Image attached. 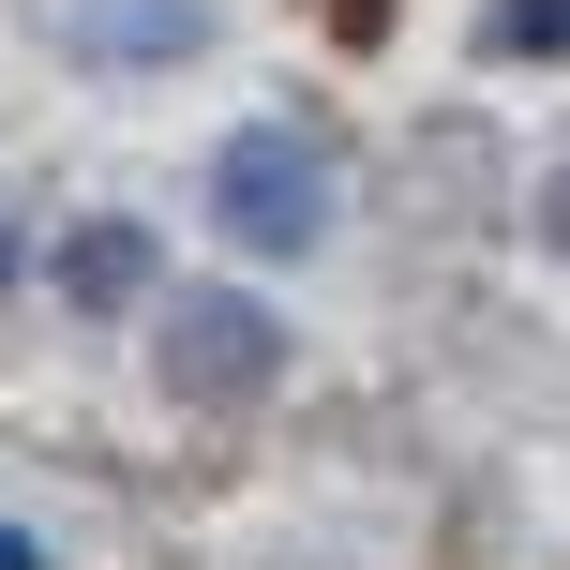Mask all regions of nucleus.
Wrapping results in <instances>:
<instances>
[{
  "mask_svg": "<svg viewBox=\"0 0 570 570\" xmlns=\"http://www.w3.org/2000/svg\"><path fill=\"white\" fill-rule=\"evenodd\" d=\"M0 570H46V556H30V541H16V525H0Z\"/></svg>",
  "mask_w": 570,
  "mask_h": 570,
  "instance_id": "obj_5",
  "label": "nucleus"
},
{
  "mask_svg": "<svg viewBox=\"0 0 570 570\" xmlns=\"http://www.w3.org/2000/svg\"><path fill=\"white\" fill-rule=\"evenodd\" d=\"M180 375H196V391H256V375H271V315L196 301V315H180Z\"/></svg>",
  "mask_w": 570,
  "mask_h": 570,
  "instance_id": "obj_2",
  "label": "nucleus"
},
{
  "mask_svg": "<svg viewBox=\"0 0 570 570\" xmlns=\"http://www.w3.org/2000/svg\"><path fill=\"white\" fill-rule=\"evenodd\" d=\"M0 271H16V240H0Z\"/></svg>",
  "mask_w": 570,
  "mask_h": 570,
  "instance_id": "obj_6",
  "label": "nucleus"
},
{
  "mask_svg": "<svg viewBox=\"0 0 570 570\" xmlns=\"http://www.w3.org/2000/svg\"><path fill=\"white\" fill-rule=\"evenodd\" d=\"M511 30L525 46H570V0H511Z\"/></svg>",
  "mask_w": 570,
  "mask_h": 570,
  "instance_id": "obj_4",
  "label": "nucleus"
},
{
  "mask_svg": "<svg viewBox=\"0 0 570 570\" xmlns=\"http://www.w3.org/2000/svg\"><path fill=\"white\" fill-rule=\"evenodd\" d=\"M210 210H226L240 256H315V240H331V180H315L301 136H240L226 166H210Z\"/></svg>",
  "mask_w": 570,
  "mask_h": 570,
  "instance_id": "obj_1",
  "label": "nucleus"
},
{
  "mask_svg": "<svg viewBox=\"0 0 570 570\" xmlns=\"http://www.w3.org/2000/svg\"><path fill=\"white\" fill-rule=\"evenodd\" d=\"M136 271H150V240H136V226H90V256H76V285H90V301H120Z\"/></svg>",
  "mask_w": 570,
  "mask_h": 570,
  "instance_id": "obj_3",
  "label": "nucleus"
}]
</instances>
